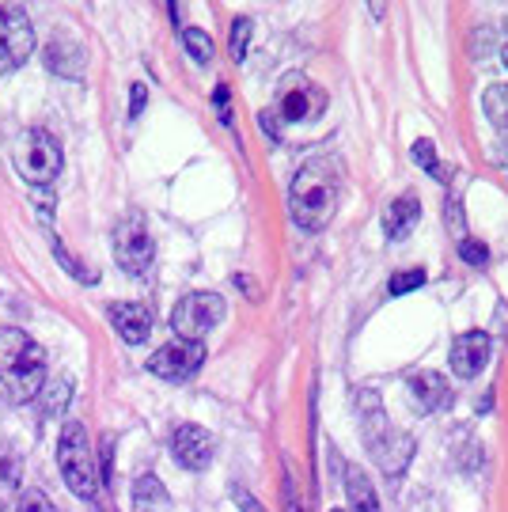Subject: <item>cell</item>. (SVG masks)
<instances>
[{"label": "cell", "mask_w": 508, "mask_h": 512, "mask_svg": "<svg viewBox=\"0 0 508 512\" xmlns=\"http://www.w3.org/2000/svg\"><path fill=\"white\" fill-rule=\"evenodd\" d=\"M342 164L330 156H315L292 175L289 186V213L304 232H323L338 205H342Z\"/></svg>", "instance_id": "1"}, {"label": "cell", "mask_w": 508, "mask_h": 512, "mask_svg": "<svg viewBox=\"0 0 508 512\" xmlns=\"http://www.w3.org/2000/svg\"><path fill=\"white\" fill-rule=\"evenodd\" d=\"M46 384V353L19 327H0V403L23 406Z\"/></svg>", "instance_id": "2"}, {"label": "cell", "mask_w": 508, "mask_h": 512, "mask_svg": "<svg viewBox=\"0 0 508 512\" xmlns=\"http://www.w3.org/2000/svg\"><path fill=\"white\" fill-rule=\"evenodd\" d=\"M357 406L364 410L361 433H364V444H368L372 459L380 463V471L387 478H402L406 463H410V456H414V437L402 433V429H395V425L387 421L380 395H376L372 387H361V391H357Z\"/></svg>", "instance_id": "3"}, {"label": "cell", "mask_w": 508, "mask_h": 512, "mask_svg": "<svg viewBox=\"0 0 508 512\" xmlns=\"http://www.w3.org/2000/svg\"><path fill=\"white\" fill-rule=\"evenodd\" d=\"M57 463H61V475H65V482H69V490H73L76 497H88V501L99 497V490H103V471H99V463H95L88 429H84L80 421H65V425H61Z\"/></svg>", "instance_id": "4"}, {"label": "cell", "mask_w": 508, "mask_h": 512, "mask_svg": "<svg viewBox=\"0 0 508 512\" xmlns=\"http://www.w3.org/2000/svg\"><path fill=\"white\" fill-rule=\"evenodd\" d=\"M16 167L31 186L54 183L57 175H61V145H57L46 129H31V133L19 137Z\"/></svg>", "instance_id": "5"}, {"label": "cell", "mask_w": 508, "mask_h": 512, "mask_svg": "<svg viewBox=\"0 0 508 512\" xmlns=\"http://www.w3.org/2000/svg\"><path fill=\"white\" fill-rule=\"evenodd\" d=\"M224 296L217 293H190L179 300V308L171 311V330L182 342H201L209 330L224 319Z\"/></svg>", "instance_id": "6"}, {"label": "cell", "mask_w": 508, "mask_h": 512, "mask_svg": "<svg viewBox=\"0 0 508 512\" xmlns=\"http://www.w3.org/2000/svg\"><path fill=\"white\" fill-rule=\"evenodd\" d=\"M156 258V243L148 236V224L141 213H129L118 228H114V262L133 277H145L148 266Z\"/></svg>", "instance_id": "7"}, {"label": "cell", "mask_w": 508, "mask_h": 512, "mask_svg": "<svg viewBox=\"0 0 508 512\" xmlns=\"http://www.w3.org/2000/svg\"><path fill=\"white\" fill-rule=\"evenodd\" d=\"M35 54V27L23 16V8H0V73H16L27 57Z\"/></svg>", "instance_id": "8"}, {"label": "cell", "mask_w": 508, "mask_h": 512, "mask_svg": "<svg viewBox=\"0 0 508 512\" xmlns=\"http://www.w3.org/2000/svg\"><path fill=\"white\" fill-rule=\"evenodd\" d=\"M327 107V92L319 84H311L304 76H289L281 84V99H277V118L285 122H311Z\"/></svg>", "instance_id": "9"}, {"label": "cell", "mask_w": 508, "mask_h": 512, "mask_svg": "<svg viewBox=\"0 0 508 512\" xmlns=\"http://www.w3.org/2000/svg\"><path fill=\"white\" fill-rule=\"evenodd\" d=\"M201 361H205V346L201 342H182V338H175V342H167V346H160L152 353L148 372L160 376V380H175L179 384V380H190L198 372Z\"/></svg>", "instance_id": "10"}, {"label": "cell", "mask_w": 508, "mask_h": 512, "mask_svg": "<svg viewBox=\"0 0 508 512\" xmlns=\"http://www.w3.org/2000/svg\"><path fill=\"white\" fill-rule=\"evenodd\" d=\"M171 456L179 463L182 471H205L213 456H217V440L209 429H201V425H179L175 433H171Z\"/></svg>", "instance_id": "11"}, {"label": "cell", "mask_w": 508, "mask_h": 512, "mask_svg": "<svg viewBox=\"0 0 508 512\" xmlns=\"http://www.w3.org/2000/svg\"><path fill=\"white\" fill-rule=\"evenodd\" d=\"M490 334L486 330H467L452 342V372L459 380H474L486 361H490Z\"/></svg>", "instance_id": "12"}, {"label": "cell", "mask_w": 508, "mask_h": 512, "mask_svg": "<svg viewBox=\"0 0 508 512\" xmlns=\"http://www.w3.org/2000/svg\"><path fill=\"white\" fill-rule=\"evenodd\" d=\"M406 387H410V403L418 406L421 414H436V410L452 406V384H448L440 372H433V368L414 372Z\"/></svg>", "instance_id": "13"}, {"label": "cell", "mask_w": 508, "mask_h": 512, "mask_svg": "<svg viewBox=\"0 0 508 512\" xmlns=\"http://www.w3.org/2000/svg\"><path fill=\"white\" fill-rule=\"evenodd\" d=\"M152 323H156V315L148 304H114L110 308V327L118 330L122 342H129V346H141L152 334Z\"/></svg>", "instance_id": "14"}, {"label": "cell", "mask_w": 508, "mask_h": 512, "mask_svg": "<svg viewBox=\"0 0 508 512\" xmlns=\"http://www.w3.org/2000/svg\"><path fill=\"white\" fill-rule=\"evenodd\" d=\"M421 220V205L414 194H402L399 202L387 205V213H383V232L387 239H406L414 232V224Z\"/></svg>", "instance_id": "15"}, {"label": "cell", "mask_w": 508, "mask_h": 512, "mask_svg": "<svg viewBox=\"0 0 508 512\" xmlns=\"http://www.w3.org/2000/svg\"><path fill=\"white\" fill-rule=\"evenodd\" d=\"M345 494H349V512H380V497H376V486L368 482L357 463L345 467Z\"/></svg>", "instance_id": "16"}, {"label": "cell", "mask_w": 508, "mask_h": 512, "mask_svg": "<svg viewBox=\"0 0 508 512\" xmlns=\"http://www.w3.org/2000/svg\"><path fill=\"white\" fill-rule=\"evenodd\" d=\"M133 512H171V497H167L164 482L156 475H141L133 486Z\"/></svg>", "instance_id": "17"}, {"label": "cell", "mask_w": 508, "mask_h": 512, "mask_svg": "<svg viewBox=\"0 0 508 512\" xmlns=\"http://www.w3.org/2000/svg\"><path fill=\"white\" fill-rule=\"evenodd\" d=\"M410 156H414V164L418 167H425V171H433L440 183H452L455 179V167H444L440 164V156H436V145L433 141H414V148H410Z\"/></svg>", "instance_id": "18"}, {"label": "cell", "mask_w": 508, "mask_h": 512, "mask_svg": "<svg viewBox=\"0 0 508 512\" xmlns=\"http://www.w3.org/2000/svg\"><path fill=\"white\" fill-rule=\"evenodd\" d=\"M38 399H42V410L54 418V414H61V410L69 406V399H73V384H69L65 376H57V380H50V384H42Z\"/></svg>", "instance_id": "19"}, {"label": "cell", "mask_w": 508, "mask_h": 512, "mask_svg": "<svg viewBox=\"0 0 508 512\" xmlns=\"http://www.w3.org/2000/svg\"><path fill=\"white\" fill-rule=\"evenodd\" d=\"M69 50H76V46L61 42V38H54V42L46 46V65H50L54 73H61V76H80V73H84V65H73V61H69Z\"/></svg>", "instance_id": "20"}, {"label": "cell", "mask_w": 508, "mask_h": 512, "mask_svg": "<svg viewBox=\"0 0 508 512\" xmlns=\"http://www.w3.org/2000/svg\"><path fill=\"white\" fill-rule=\"evenodd\" d=\"M486 114H490L493 126L508 137V84H493L486 92Z\"/></svg>", "instance_id": "21"}, {"label": "cell", "mask_w": 508, "mask_h": 512, "mask_svg": "<svg viewBox=\"0 0 508 512\" xmlns=\"http://www.w3.org/2000/svg\"><path fill=\"white\" fill-rule=\"evenodd\" d=\"M182 46L190 50V57H194L198 65H209V61H213V38L205 35V31H198V27H186V31H182Z\"/></svg>", "instance_id": "22"}, {"label": "cell", "mask_w": 508, "mask_h": 512, "mask_svg": "<svg viewBox=\"0 0 508 512\" xmlns=\"http://www.w3.org/2000/svg\"><path fill=\"white\" fill-rule=\"evenodd\" d=\"M421 285H425V270H402V274H395L387 281V293L406 296V293H414V289H421Z\"/></svg>", "instance_id": "23"}, {"label": "cell", "mask_w": 508, "mask_h": 512, "mask_svg": "<svg viewBox=\"0 0 508 512\" xmlns=\"http://www.w3.org/2000/svg\"><path fill=\"white\" fill-rule=\"evenodd\" d=\"M251 31H254L251 19L239 16L236 23H232V57H236V61H243L247 50H251Z\"/></svg>", "instance_id": "24"}, {"label": "cell", "mask_w": 508, "mask_h": 512, "mask_svg": "<svg viewBox=\"0 0 508 512\" xmlns=\"http://www.w3.org/2000/svg\"><path fill=\"white\" fill-rule=\"evenodd\" d=\"M16 512H57V509H54V501L42 494V490H23V494H19Z\"/></svg>", "instance_id": "25"}, {"label": "cell", "mask_w": 508, "mask_h": 512, "mask_svg": "<svg viewBox=\"0 0 508 512\" xmlns=\"http://www.w3.org/2000/svg\"><path fill=\"white\" fill-rule=\"evenodd\" d=\"M459 258L471 262V266H486V262H490V251H486V243H478V239H463V243H459Z\"/></svg>", "instance_id": "26"}, {"label": "cell", "mask_w": 508, "mask_h": 512, "mask_svg": "<svg viewBox=\"0 0 508 512\" xmlns=\"http://www.w3.org/2000/svg\"><path fill=\"white\" fill-rule=\"evenodd\" d=\"M281 501H285V512H304L300 497H296V482H292V471H285V482H281Z\"/></svg>", "instance_id": "27"}, {"label": "cell", "mask_w": 508, "mask_h": 512, "mask_svg": "<svg viewBox=\"0 0 508 512\" xmlns=\"http://www.w3.org/2000/svg\"><path fill=\"white\" fill-rule=\"evenodd\" d=\"M99 459H103V482H110V478H114V433H107V437H103Z\"/></svg>", "instance_id": "28"}, {"label": "cell", "mask_w": 508, "mask_h": 512, "mask_svg": "<svg viewBox=\"0 0 508 512\" xmlns=\"http://www.w3.org/2000/svg\"><path fill=\"white\" fill-rule=\"evenodd\" d=\"M232 501H236V509L239 512H266L258 501H254L251 490H243V486H232Z\"/></svg>", "instance_id": "29"}, {"label": "cell", "mask_w": 508, "mask_h": 512, "mask_svg": "<svg viewBox=\"0 0 508 512\" xmlns=\"http://www.w3.org/2000/svg\"><path fill=\"white\" fill-rule=\"evenodd\" d=\"M213 99H217L220 122H224V126H228V122H232V110H228V88H224V84H220L217 92H213Z\"/></svg>", "instance_id": "30"}, {"label": "cell", "mask_w": 508, "mask_h": 512, "mask_svg": "<svg viewBox=\"0 0 508 512\" xmlns=\"http://www.w3.org/2000/svg\"><path fill=\"white\" fill-rule=\"evenodd\" d=\"M145 110V84H133V103H129V118H137Z\"/></svg>", "instance_id": "31"}, {"label": "cell", "mask_w": 508, "mask_h": 512, "mask_svg": "<svg viewBox=\"0 0 508 512\" xmlns=\"http://www.w3.org/2000/svg\"><path fill=\"white\" fill-rule=\"evenodd\" d=\"M501 61H505V69H508V38H505V50H501Z\"/></svg>", "instance_id": "32"}, {"label": "cell", "mask_w": 508, "mask_h": 512, "mask_svg": "<svg viewBox=\"0 0 508 512\" xmlns=\"http://www.w3.org/2000/svg\"><path fill=\"white\" fill-rule=\"evenodd\" d=\"M334 512H342V509H334Z\"/></svg>", "instance_id": "33"}]
</instances>
